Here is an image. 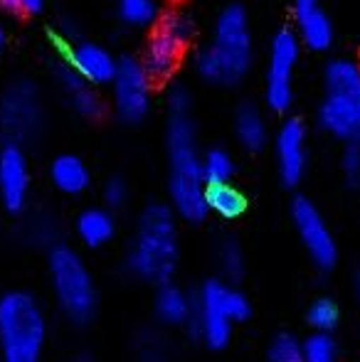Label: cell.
I'll return each instance as SVG.
<instances>
[{
  "label": "cell",
  "mask_w": 360,
  "mask_h": 362,
  "mask_svg": "<svg viewBox=\"0 0 360 362\" xmlns=\"http://www.w3.org/2000/svg\"><path fill=\"white\" fill-rule=\"evenodd\" d=\"M195 72L207 84L232 86L252 67V28L242 5H227L215 20L212 37L192 57Z\"/></svg>",
  "instance_id": "cell-1"
},
{
  "label": "cell",
  "mask_w": 360,
  "mask_h": 362,
  "mask_svg": "<svg viewBox=\"0 0 360 362\" xmlns=\"http://www.w3.org/2000/svg\"><path fill=\"white\" fill-rule=\"evenodd\" d=\"M168 158L170 177L168 190L173 210L187 222H200L207 215L205 205V177H202V158L195 144V126L190 111L170 114L168 124Z\"/></svg>",
  "instance_id": "cell-2"
},
{
  "label": "cell",
  "mask_w": 360,
  "mask_h": 362,
  "mask_svg": "<svg viewBox=\"0 0 360 362\" xmlns=\"http://www.w3.org/2000/svg\"><path fill=\"white\" fill-rule=\"evenodd\" d=\"M129 267L146 281L163 284L178 267V229L166 205H151L141 215L136 239L129 252Z\"/></svg>",
  "instance_id": "cell-3"
},
{
  "label": "cell",
  "mask_w": 360,
  "mask_h": 362,
  "mask_svg": "<svg viewBox=\"0 0 360 362\" xmlns=\"http://www.w3.org/2000/svg\"><path fill=\"white\" fill-rule=\"evenodd\" d=\"M47 340V318L28 291L0 298V362H40Z\"/></svg>",
  "instance_id": "cell-4"
},
{
  "label": "cell",
  "mask_w": 360,
  "mask_h": 362,
  "mask_svg": "<svg viewBox=\"0 0 360 362\" xmlns=\"http://www.w3.org/2000/svg\"><path fill=\"white\" fill-rule=\"evenodd\" d=\"M323 81L326 94L318 106V124L333 139L360 144V64L356 59H331Z\"/></svg>",
  "instance_id": "cell-5"
},
{
  "label": "cell",
  "mask_w": 360,
  "mask_h": 362,
  "mask_svg": "<svg viewBox=\"0 0 360 362\" xmlns=\"http://www.w3.org/2000/svg\"><path fill=\"white\" fill-rule=\"evenodd\" d=\"M250 315V300L227 281H207L195 303L192 325L207 348L220 350L230 343L232 325Z\"/></svg>",
  "instance_id": "cell-6"
},
{
  "label": "cell",
  "mask_w": 360,
  "mask_h": 362,
  "mask_svg": "<svg viewBox=\"0 0 360 362\" xmlns=\"http://www.w3.org/2000/svg\"><path fill=\"white\" fill-rule=\"evenodd\" d=\"M50 279L59 308L74 323H87L96 310V288L87 264L69 247H54L50 254Z\"/></svg>",
  "instance_id": "cell-7"
},
{
  "label": "cell",
  "mask_w": 360,
  "mask_h": 362,
  "mask_svg": "<svg viewBox=\"0 0 360 362\" xmlns=\"http://www.w3.org/2000/svg\"><path fill=\"white\" fill-rule=\"evenodd\" d=\"M192 35H195V25H192L190 15L180 13V10H170L158 20L153 35L146 42L144 54H141V64L151 79L163 81L175 72L180 54L190 45Z\"/></svg>",
  "instance_id": "cell-8"
},
{
  "label": "cell",
  "mask_w": 360,
  "mask_h": 362,
  "mask_svg": "<svg viewBox=\"0 0 360 362\" xmlns=\"http://www.w3.org/2000/svg\"><path fill=\"white\" fill-rule=\"evenodd\" d=\"M301 42L294 30H279L269 45L265 99L272 111H286L294 101V72H296Z\"/></svg>",
  "instance_id": "cell-9"
},
{
  "label": "cell",
  "mask_w": 360,
  "mask_h": 362,
  "mask_svg": "<svg viewBox=\"0 0 360 362\" xmlns=\"http://www.w3.org/2000/svg\"><path fill=\"white\" fill-rule=\"evenodd\" d=\"M151 76L144 69L141 59L124 57L119 59V67L111 79V99L119 119L136 124L146 119L151 109Z\"/></svg>",
  "instance_id": "cell-10"
},
{
  "label": "cell",
  "mask_w": 360,
  "mask_h": 362,
  "mask_svg": "<svg viewBox=\"0 0 360 362\" xmlns=\"http://www.w3.org/2000/svg\"><path fill=\"white\" fill-rule=\"evenodd\" d=\"M42 126V101L30 81H15L0 96V129L15 141L33 139Z\"/></svg>",
  "instance_id": "cell-11"
},
{
  "label": "cell",
  "mask_w": 360,
  "mask_h": 362,
  "mask_svg": "<svg viewBox=\"0 0 360 362\" xmlns=\"http://www.w3.org/2000/svg\"><path fill=\"white\" fill-rule=\"evenodd\" d=\"M291 219L311 262L323 272L333 269V264L338 259V247L326 219L318 212V207L306 197H296L291 205Z\"/></svg>",
  "instance_id": "cell-12"
},
{
  "label": "cell",
  "mask_w": 360,
  "mask_h": 362,
  "mask_svg": "<svg viewBox=\"0 0 360 362\" xmlns=\"http://www.w3.org/2000/svg\"><path fill=\"white\" fill-rule=\"evenodd\" d=\"M274 156L277 170L286 185L301 182L308 165V136L306 126L298 119H286L274 136Z\"/></svg>",
  "instance_id": "cell-13"
},
{
  "label": "cell",
  "mask_w": 360,
  "mask_h": 362,
  "mask_svg": "<svg viewBox=\"0 0 360 362\" xmlns=\"http://www.w3.org/2000/svg\"><path fill=\"white\" fill-rule=\"evenodd\" d=\"M57 40V37H52ZM59 42V40H57ZM59 49H64V62L74 69L82 79H87L89 84L99 86V84H111L119 67V59L109 52L106 47L96 42H74V45H62Z\"/></svg>",
  "instance_id": "cell-14"
},
{
  "label": "cell",
  "mask_w": 360,
  "mask_h": 362,
  "mask_svg": "<svg viewBox=\"0 0 360 362\" xmlns=\"http://www.w3.org/2000/svg\"><path fill=\"white\" fill-rule=\"evenodd\" d=\"M30 192V165L23 148L8 144L0 151V197L8 210L18 212L25 207Z\"/></svg>",
  "instance_id": "cell-15"
},
{
  "label": "cell",
  "mask_w": 360,
  "mask_h": 362,
  "mask_svg": "<svg viewBox=\"0 0 360 362\" xmlns=\"http://www.w3.org/2000/svg\"><path fill=\"white\" fill-rule=\"evenodd\" d=\"M294 25H296V37L308 49L331 47L333 42V23L328 18L321 0H294Z\"/></svg>",
  "instance_id": "cell-16"
},
{
  "label": "cell",
  "mask_w": 360,
  "mask_h": 362,
  "mask_svg": "<svg viewBox=\"0 0 360 362\" xmlns=\"http://www.w3.org/2000/svg\"><path fill=\"white\" fill-rule=\"evenodd\" d=\"M57 81L62 86L64 96L72 104V109L77 111L79 116H87V119H94V116L101 114V99L96 94V86L89 84L87 79H82L67 62L57 69Z\"/></svg>",
  "instance_id": "cell-17"
},
{
  "label": "cell",
  "mask_w": 360,
  "mask_h": 362,
  "mask_svg": "<svg viewBox=\"0 0 360 362\" xmlns=\"http://www.w3.org/2000/svg\"><path fill=\"white\" fill-rule=\"evenodd\" d=\"M50 177H52L54 187L67 195H79L89 187V168L84 165L82 158L77 156H57L50 168Z\"/></svg>",
  "instance_id": "cell-18"
},
{
  "label": "cell",
  "mask_w": 360,
  "mask_h": 362,
  "mask_svg": "<svg viewBox=\"0 0 360 362\" xmlns=\"http://www.w3.org/2000/svg\"><path fill=\"white\" fill-rule=\"evenodd\" d=\"M235 136L240 146L247 148V151H262L267 146V139H269L265 114L252 104L240 106L235 114Z\"/></svg>",
  "instance_id": "cell-19"
},
{
  "label": "cell",
  "mask_w": 360,
  "mask_h": 362,
  "mask_svg": "<svg viewBox=\"0 0 360 362\" xmlns=\"http://www.w3.org/2000/svg\"><path fill=\"white\" fill-rule=\"evenodd\" d=\"M156 313L163 323L168 325H185L192 323V313H195V303L190 296L178 286H161L158 296H156Z\"/></svg>",
  "instance_id": "cell-20"
},
{
  "label": "cell",
  "mask_w": 360,
  "mask_h": 362,
  "mask_svg": "<svg viewBox=\"0 0 360 362\" xmlns=\"http://www.w3.org/2000/svg\"><path fill=\"white\" fill-rule=\"evenodd\" d=\"M77 234L87 247H101L114 237V217L104 207H89L77 217Z\"/></svg>",
  "instance_id": "cell-21"
},
{
  "label": "cell",
  "mask_w": 360,
  "mask_h": 362,
  "mask_svg": "<svg viewBox=\"0 0 360 362\" xmlns=\"http://www.w3.org/2000/svg\"><path fill=\"white\" fill-rule=\"evenodd\" d=\"M205 205L207 212H215L217 217L237 219L247 210V197L235 185L225 182V185H210L205 190Z\"/></svg>",
  "instance_id": "cell-22"
},
{
  "label": "cell",
  "mask_w": 360,
  "mask_h": 362,
  "mask_svg": "<svg viewBox=\"0 0 360 362\" xmlns=\"http://www.w3.org/2000/svg\"><path fill=\"white\" fill-rule=\"evenodd\" d=\"M232 173H235V160L225 148H210L202 156V177H205L207 187L230 182Z\"/></svg>",
  "instance_id": "cell-23"
},
{
  "label": "cell",
  "mask_w": 360,
  "mask_h": 362,
  "mask_svg": "<svg viewBox=\"0 0 360 362\" xmlns=\"http://www.w3.org/2000/svg\"><path fill=\"white\" fill-rule=\"evenodd\" d=\"M119 15L126 25L146 28L161 20L158 0H119Z\"/></svg>",
  "instance_id": "cell-24"
},
{
  "label": "cell",
  "mask_w": 360,
  "mask_h": 362,
  "mask_svg": "<svg viewBox=\"0 0 360 362\" xmlns=\"http://www.w3.org/2000/svg\"><path fill=\"white\" fill-rule=\"evenodd\" d=\"M301 353L306 362H336L338 348L331 333H311L301 343Z\"/></svg>",
  "instance_id": "cell-25"
},
{
  "label": "cell",
  "mask_w": 360,
  "mask_h": 362,
  "mask_svg": "<svg viewBox=\"0 0 360 362\" xmlns=\"http://www.w3.org/2000/svg\"><path fill=\"white\" fill-rule=\"evenodd\" d=\"M338 305L331 298H318L308 308V323H311L313 333H331L338 325Z\"/></svg>",
  "instance_id": "cell-26"
},
{
  "label": "cell",
  "mask_w": 360,
  "mask_h": 362,
  "mask_svg": "<svg viewBox=\"0 0 360 362\" xmlns=\"http://www.w3.org/2000/svg\"><path fill=\"white\" fill-rule=\"evenodd\" d=\"M269 362H306L301 353V343L289 333L277 335L269 345Z\"/></svg>",
  "instance_id": "cell-27"
},
{
  "label": "cell",
  "mask_w": 360,
  "mask_h": 362,
  "mask_svg": "<svg viewBox=\"0 0 360 362\" xmlns=\"http://www.w3.org/2000/svg\"><path fill=\"white\" fill-rule=\"evenodd\" d=\"M217 267H220V272L225 274L227 279H237L242 274V267H245V262H242V249L237 247L235 242H225L217 249Z\"/></svg>",
  "instance_id": "cell-28"
},
{
  "label": "cell",
  "mask_w": 360,
  "mask_h": 362,
  "mask_svg": "<svg viewBox=\"0 0 360 362\" xmlns=\"http://www.w3.org/2000/svg\"><path fill=\"white\" fill-rule=\"evenodd\" d=\"M168 109H170V114H185V111H190V91H187V86H182V84L170 86Z\"/></svg>",
  "instance_id": "cell-29"
},
{
  "label": "cell",
  "mask_w": 360,
  "mask_h": 362,
  "mask_svg": "<svg viewBox=\"0 0 360 362\" xmlns=\"http://www.w3.org/2000/svg\"><path fill=\"white\" fill-rule=\"evenodd\" d=\"M126 182L119 180V177H111L109 182L104 185V202L109 207H121L126 202Z\"/></svg>",
  "instance_id": "cell-30"
},
{
  "label": "cell",
  "mask_w": 360,
  "mask_h": 362,
  "mask_svg": "<svg viewBox=\"0 0 360 362\" xmlns=\"http://www.w3.org/2000/svg\"><path fill=\"white\" fill-rule=\"evenodd\" d=\"M343 170L351 177L360 175V144H348L346 153H343Z\"/></svg>",
  "instance_id": "cell-31"
},
{
  "label": "cell",
  "mask_w": 360,
  "mask_h": 362,
  "mask_svg": "<svg viewBox=\"0 0 360 362\" xmlns=\"http://www.w3.org/2000/svg\"><path fill=\"white\" fill-rule=\"evenodd\" d=\"M45 0H0V5L8 10H18V13H40Z\"/></svg>",
  "instance_id": "cell-32"
},
{
  "label": "cell",
  "mask_w": 360,
  "mask_h": 362,
  "mask_svg": "<svg viewBox=\"0 0 360 362\" xmlns=\"http://www.w3.org/2000/svg\"><path fill=\"white\" fill-rule=\"evenodd\" d=\"M141 362H166V355L161 353L158 345H146L141 353Z\"/></svg>",
  "instance_id": "cell-33"
},
{
  "label": "cell",
  "mask_w": 360,
  "mask_h": 362,
  "mask_svg": "<svg viewBox=\"0 0 360 362\" xmlns=\"http://www.w3.org/2000/svg\"><path fill=\"white\" fill-rule=\"evenodd\" d=\"M353 291H356V296H358V300H360V272L356 274V281H353Z\"/></svg>",
  "instance_id": "cell-34"
},
{
  "label": "cell",
  "mask_w": 360,
  "mask_h": 362,
  "mask_svg": "<svg viewBox=\"0 0 360 362\" xmlns=\"http://www.w3.org/2000/svg\"><path fill=\"white\" fill-rule=\"evenodd\" d=\"M3 49H5V30H3V25H0V54H3Z\"/></svg>",
  "instance_id": "cell-35"
},
{
  "label": "cell",
  "mask_w": 360,
  "mask_h": 362,
  "mask_svg": "<svg viewBox=\"0 0 360 362\" xmlns=\"http://www.w3.org/2000/svg\"><path fill=\"white\" fill-rule=\"evenodd\" d=\"M0 151H3V148H0Z\"/></svg>",
  "instance_id": "cell-36"
}]
</instances>
